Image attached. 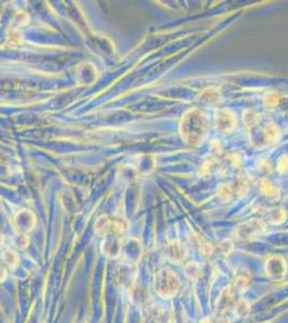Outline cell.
<instances>
[{"mask_svg":"<svg viewBox=\"0 0 288 323\" xmlns=\"http://www.w3.org/2000/svg\"><path fill=\"white\" fill-rule=\"evenodd\" d=\"M209 133V120L200 109L194 108L184 113L180 122L182 139L191 147H198L206 140Z\"/></svg>","mask_w":288,"mask_h":323,"instance_id":"obj_1","label":"cell"},{"mask_svg":"<svg viewBox=\"0 0 288 323\" xmlns=\"http://www.w3.org/2000/svg\"><path fill=\"white\" fill-rule=\"evenodd\" d=\"M181 279L170 268H160L154 278V289L157 295L166 300L174 299L181 291Z\"/></svg>","mask_w":288,"mask_h":323,"instance_id":"obj_2","label":"cell"},{"mask_svg":"<svg viewBox=\"0 0 288 323\" xmlns=\"http://www.w3.org/2000/svg\"><path fill=\"white\" fill-rule=\"evenodd\" d=\"M138 265L135 263L123 260L118 263L114 270V279L116 285L123 290L130 291L137 285Z\"/></svg>","mask_w":288,"mask_h":323,"instance_id":"obj_3","label":"cell"},{"mask_svg":"<svg viewBox=\"0 0 288 323\" xmlns=\"http://www.w3.org/2000/svg\"><path fill=\"white\" fill-rule=\"evenodd\" d=\"M267 231L266 224L260 220H250L240 224L235 229V237L239 240H252L254 238L262 236Z\"/></svg>","mask_w":288,"mask_h":323,"instance_id":"obj_4","label":"cell"},{"mask_svg":"<svg viewBox=\"0 0 288 323\" xmlns=\"http://www.w3.org/2000/svg\"><path fill=\"white\" fill-rule=\"evenodd\" d=\"M171 312L162 306L150 304L143 308L140 323H170Z\"/></svg>","mask_w":288,"mask_h":323,"instance_id":"obj_5","label":"cell"},{"mask_svg":"<svg viewBox=\"0 0 288 323\" xmlns=\"http://www.w3.org/2000/svg\"><path fill=\"white\" fill-rule=\"evenodd\" d=\"M123 247V236L116 234H109L105 237V240L101 244V252L104 253L105 257L116 260L122 257Z\"/></svg>","mask_w":288,"mask_h":323,"instance_id":"obj_6","label":"cell"},{"mask_svg":"<svg viewBox=\"0 0 288 323\" xmlns=\"http://www.w3.org/2000/svg\"><path fill=\"white\" fill-rule=\"evenodd\" d=\"M265 268L268 277L274 280V281H277V280L283 279L286 275L287 264L282 257L274 256L267 261Z\"/></svg>","mask_w":288,"mask_h":323,"instance_id":"obj_7","label":"cell"},{"mask_svg":"<svg viewBox=\"0 0 288 323\" xmlns=\"http://www.w3.org/2000/svg\"><path fill=\"white\" fill-rule=\"evenodd\" d=\"M216 130L222 133H231L236 126L235 115L228 109L219 110L215 115Z\"/></svg>","mask_w":288,"mask_h":323,"instance_id":"obj_8","label":"cell"},{"mask_svg":"<svg viewBox=\"0 0 288 323\" xmlns=\"http://www.w3.org/2000/svg\"><path fill=\"white\" fill-rule=\"evenodd\" d=\"M165 257L169 261L179 264V263L184 262L186 257H187V249L182 243L173 240L168 243L165 247Z\"/></svg>","mask_w":288,"mask_h":323,"instance_id":"obj_9","label":"cell"},{"mask_svg":"<svg viewBox=\"0 0 288 323\" xmlns=\"http://www.w3.org/2000/svg\"><path fill=\"white\" fill-rule=\"evenodd\" d=\"M14 222L20 233L26 234L30 232L36 225V217L30 210H21L16 214Z\"/></svg>","mask_w":288,"mask_h":323,"instance_id":"obj_10","label":"cell"},{"mask_svg":"<svg viewBox=\"0 0 288 323\" xmlns=\"http://www.w3.org/2000/svg\"><path fill=\"white\" fill-rule=\"evenodd\" d=\"M141 254H142L141 245L138 240L128 239V240L124 241L123 253H122L123 260L129 261V262L135 263V264H138V262L141 259Z\"/></svg>","mask_w":288,"mask_h":323,"instance_id":"obj_11","label":"cell"},{"mask_svg":"<svg viewBox=\"0 0 288 323\" xmlns=\"http://www.w3.org/2000/svg\"><path fill=\"white\" fill-rule=\"evenodd\" d=\"M129 296L132 303L137 306H141L144 308L150 305V293L138 285H135L129 291Z\"/></svg>","mask_w":288,"mask_h":323,"instance_id":"obj_12","label":"cell"},{"mask_svg":"<svg viewBox=\"0 0 288 323\" xmlns=\"http://www.w3.org/2000/svg\"><path fill=\"white\" fill-rule=\"evenodd\" d=\"M233 295H234V293L230 288L225 289L216 303V309L219 312H225L230 307H232V304L234 303Z\"/></svg>","mask_w":288,"mask_h":323,"instance_id":"obj_13","label":"cell"},{"mask_svg":"<svg viewBox=\"0 0 288 323\" xmlns=\"http://www.w3.org/2000/svg\"><path fill=\"white\" fill-rule=\"evenodd\" d=\"M111 224L112 219H110L108 216L103 215L100 216L94 224V231L100 237H106L111 232Z\"/></svg>","mask_w":288,"mask_h":323,"instance_id":"obj_14","label":"cell"},{"mask_svg":"<svg viewBox=\"0 0 288 323\" xmlns=\"http://www.w3.org/2000/svg\"><path fill=\"white\" fill-rule=\"evenodd\" d=\"M3 260L5 262V264L11 268V269H14L19 266L20 264V257L19 254L16 253L15 251H13L12 249H6L4 251V254H3Z\"/></svg>","mask_w":288,"mask_h":323,"instance_id":"obj_15","label":"cell"},{"mask_svg":"<svg viewBox=\"0 0 288 323\" xmlns=\"http://www.w3.org/2000/svg\"><path fill=\"white\" fill-rule=\"evenodd\" d=\"M200 265L196 262H189L185 265V275L188 279L195 280L200 276Z\"/></svg>","mask_w":288,"mask_h":323,"instance_id":"obj_16","label":"cell"},{"mask_svg":"<svg viewBox=\"0 0 288 323\" xmlns=\"http://www.w3.org/2000/svg\"><path fill=\"white\" fill-rule=\"evenodd\" d=\"M14 245L15 247L20 249V250H25L29 245V238L26 234L24 233H20L19 235H16V237L14 238Z\"/></svg>","mask_w":288,"mask_h":323,"instance_id":"obj_17","label":"cell"},{"mask_svg":"<svg viewBox=\"0 0 288 323\" xmlns=\"http://www.w3.org/2000/svg\"><path fill=\"white\" fill-rule=\"evenodd\" d=\"M249 281H250V278L245 275L244 273H241L240 275H238L235 277V288L236 289H240V290H243L244 288H247L248 285H249Z\"/></svg>","mask_w":288,"mask_h":323,"instance_id":"obj_18","label":"cell"},{"mask_svg":"<svg viewBox=\"0 0 288 323\" xmlns=\"http://www.w3.org/2000/svg\"><path fill=\"white\" fill-rule=\"evenodd\" d=\"M249 309H250L249 308V304L245 301H243V300L236 303L235 306H234V310H235L236 314H238L239 317L245 316V314L249 312Z\"/></svg>","mask_w":288,"mask_h":323,"instance_id":"obj_19","label":"cell"},{"mask_svg":"<svg viewBox=\"0 0 288 323\" xmlns=\"http://www.w3.org/2000/svg\"><path fill=\"white\" fill-rule=\"evenodd\" d=\"M201 323H212V322L210 319H206V320H203Z\"/></svg>","mask_w":288,"mask_h":323,"instance_id":"obj_20","label":"cell"}]
</instances>
